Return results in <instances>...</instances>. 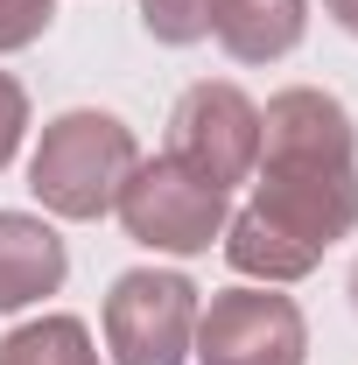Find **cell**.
Instances as JSON below:
<instances>
[{"instance_id": "obj_1", "label": "cell", "mask_w": 358, "mask_h": 365, "mask_svg": "<svg viewBox=\"0 0 358 365\" xmlns=\"http://www.w3.org/2000/svg\"><path fill=\"white\" fill-rule=\"evenodd\" d=\"M253 169H260V197L246 211H260L274 232L310 246L316 260L330 239H344L358 225V134H352V113L330 91L295 85L267 98Z\"/></svg>"}, {"instance_id": "obj_2", "label": "cell", "mask_w": 358, "mask_h": 365, "mask_svg": "<svg viewBox=\"0 0 358 365\" xmlns=\"http://www.w3.org/2000/svg\"><path fill=\"white\" fill-rule=\"evenodd\" d=\"M140 148L113 113H63L43 127V148L29 162V190L43 197L56 218H106L120 204V182L134 176Z\"/></svg>"}, {"instance_id": "obj_3", "label": "cell", "mask_w": 358, "mask_h": 365, "mask_svg": "<svg viewBox=\"0 0 358 365\" xmlns=\"http://www.w3.org/2000/svg\"><path fill=\"white\" fill-rule=\"evenodd\" d=\"M113 211H120L127 239L155 246V253H204L225 232V190L169 155H155V162H134Z\"/></svg>"}, {"instance_id": "obj_4", "label": "cell", "mask_w": 358, "mask_h": 365, "mask_svg": "<svg viewBox=\"0 0 358 365\" xmlns=\"http://www.w3.org/2000/svg\"><path fill=\"white\" fill-rule=\"evenodd\" d=\"M162 155L197 169L218 190H232L260 162V106L239 85H190L176 98V113H169V148Z\"/></svg>"}, {"instance_id": "obj_5", "label": "cell", "mask_w": 358, "mask_h": 365, "mask_svg": "<svg viewBox=\"0 0 358 365\" xmlns=\"http://www.w3.org/2000/svg\"><path fill=\"white\" fill-rule=\"evenodd\" d=\"M197 337V288L183 274L134 267L106 295V344L120 365H183Z\"/></svg>"}, {"instance_id": "obj_6", "label": "cell", "mask_w": 358, "mask_h": 365, "mask_svg": "<svg viewBox=\"0 0 358 365\" xmlns=\"http://www.w3.org/2000/svg\"><path fill=\"white\" fill-rule=\"evenodd\" d=\"M190 344H197L190 351L197 365H302L310 330H302V309L274 288H225L197 317Z\"/></svg>"}, {"instance_id": "obj_7", "label": "cell", "mask_w": 358, "mask_h": 365, "mask_svg": "<svg viewBox=\"0 0 358 365\" xmlns=\"http://www.w3.org/2000/svg\"><path fill=\"white\" fill-rule=\"evenodd\" d=\"M63 239L29 218V211H0V309H21V302H43L63 288Z\"/></svg>"}, {"instance_id": "obj_8", "label": "cell", "mask_w": 358, "mask_h": 365, "mask_svg": "<svg viewBox=\"0 0 358 365\" xmlns=\"http://www.w3.org/2000/svg\"><path fill=\"white\" fill-rule=\"evenodd\" d=\"M302 0H218L211 36H218L239 63H274L302 43Z\"/></svg>"}, {"instance_id": "obj_9", "label": "cell", "mask_w": 358, "mask_h": 365, "mask_svg": "<svg viewBox=\"0 0 358 365\" xmlns=\"http://www.w3.org/2000/svg\"><path fill=\"white\" fill-rule=\"evenodd\" d=\"M225 253H232V267L239 274H253V281H302V274L316 267V253L310 246H295L288 232H274L260 211H239L232 225H225Z\"/></svg>"}, {"instance_id": "obj_10", "label": "cell", "mask_w": 358, "mask_h": 365, "mask_svg": "<svg viewBox=\"0 0 358 365\" xmlns=\"http://www.w3.org/2000/svg\"><path fill=\"white\" fill-rule=\"evenodd\" d=\"M0 365H98V351H91V330L78 317H43V323H21L0 344Z\"/></svg>"}, {"instance_id": "obj_11", "label": "cell", "mask_w": 358, "mask_h": 365, "mask_svg": "<svg viewBox=\"0 0 358 365\" xmlns=\"http://www.w3.org/2000/svg\"><path fill=\"white\" fill-rule=\"evenodd\" d=\"M211 14H218V0H140V21H148V36L155 43H204L211 36Z\"/></svg>"}, {"instance_id": "obj_12", "label": "cell", "mask_w": 358, "mask_h": 365, "mask_svg": "<svg viewBox=\"0 0 358 365\" xmlns=\"http://www.w3.org/2000/svg\"><path fill=\"white\" fill-rule=\"evenodd\" d=\"M49 14H56V0H0V56L29 49L49 29Z\"/></svg>"}, {"instance_id": "obj_13", "label": "cell", "mask_w": 358, "mask_h": 365, "mask_svg": "<svg viewBox=\"0 0 358 365\" xmlns=\"http://www.w3.org/2000/svg\"><path fill=\"white\" fill-rule=\"evenodd\" d=\"M21 127H29V98H21V85L0 71V169L14 162V148H21Z\"/></svg>"}, {"instance_id": "obj_14", "label": "cell", "mask_w": 358, "mask_h": 365, "mask_svg": "<svg viewBox=\"0 0 358 365\" xmlns=\"http://www.w3.org/2000/svg\"><path fill=\"white\" fill-rule=\"evenodd\" d=\"M323 7L337 14V29H344V36H358V0H323Z\"/></svg>"}, {"instance_id": "obj_15", "label": "cell", "mask_w": 358, "mask_h": 365, "mask_svg": "<svg viewBox=\"0 0 358 365\" xmlns=\"http://www.w3.org/2000/svg\"><path fill=\"white\" fill-rule=\"evenodd\" d=\"M352 309H358V267H352Z\"/></svg>"}]
</instances>
